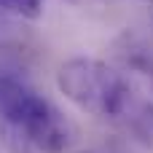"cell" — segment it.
I'll use <instances>...</instances> for the list:
<instances>
[{
    "mask_svg": "<svg viewBox=\"0 0 153 153\" xmlns=\"http://www.w3.org/2000/svg\"><path fill=\"white\" fill-rule=\"evenodd\" d=\"M56 86L81 110H89L102 118H116V121H124L132 102L137 100L132 94L129 81L118 70L89 56L67 59L56 73Z\"/></svg>",
    "mask_w": 153,
    "mask_h": 153,
    "instance_id": "cell-2",
    "label": "cell"
},
{
    "mask_svg": "<svg viewBox=\"0 0 153 153\" xmlns=\"http://www.w3.org/2000/svg\"><path fill=\"white\" fill-rule=\"evenodd\" d=\"M0 11L16 13L22 19H38L43 11V0H0Z\"/></svg>",
    "mask_w": 153,
    "mask_h": 153,
    "instance_id": "cell-4",
    "label": "cell"
},
{
    "mask_svg": "<svg viewBox=\"0 0 153 153\" xmlns=\"http://www.w3.org/2000/svg\"><path fill=\"white\" fill-rule=\"evenodd\" d=\"M124 124L137 143H143L145 148H153V102L151 100H134L129 113L124 116Z\"/></svg>",
    "mask_w": 153,
    "mask_h": 153,
    "instance_id": "cell-3",
    "label": "cell"
},
{
    "mask_svg": "<svg viewBox=\"0 0 153 153\" xmlns=\"http://www.w3.org/2000/svg\"><path fill=\"white\" fill-rule=\"evenodd\" d=\"M0 129L13 153H62L70 145L67 118L8 73H0Z\"/></svg>",
    "mask_w": 153,
    "mask_h": 153,
    "instance_id": "cell-1",
    "label": "cell"
}]
</instances>
